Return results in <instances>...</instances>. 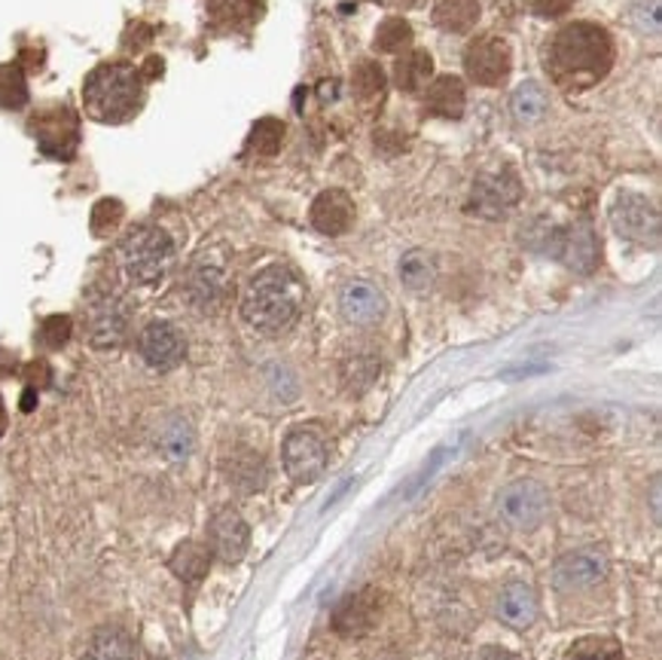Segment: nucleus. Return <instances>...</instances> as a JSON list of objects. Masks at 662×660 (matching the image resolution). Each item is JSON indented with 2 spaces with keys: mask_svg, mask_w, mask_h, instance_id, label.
<instances>
[{
  "mask_svg": "<svg viewBox=\"0 0 662 660\" xmlns=\"http://www.w3.org/2000/svg\"><path fill=\"white\" fill-rule=\"evenodd\" d=\"M550 68L556 83L571 92L590 89L614 68V40L602 24H565L550 43Z\"/></svg>",
  "mask_w": 662,
  "mask_h": 660,
  "instance_id": "1",
  "label": "nucleus"
},
{
  "mask_svg": "<svg viewBox=\"0 0 662 660\" xmlns=\"http://www.w3.org/2000/svg\"><path fill=\"white\" fill-rule=\"evenodd\" d=\"M306 288L287 266H269L250 278L241 297V318L260 334H281L303 309Z\"/></svg>",
  "mask_w": 662,
  "mask_h": 660,
  "instance_id": "2",
  "label": "nucleus"
},
{
  "mask_svg": "<svg viewBox=\"0 0 662 660\" xmlns=\"http://www.w3.org/2000/svg\"><path fill=\"white\" fill-rule=\"evenodd\" d=\"M86 110L101 122L131 120L144 105L141 73L131 65H101L83 86Z\"/></svg>",
  "mask_w": 662,
  "mask_h": 660,
  "instance_id": "3",
  "label": "nucleus"
},
{
  "mask_svg": "<svg viewBox=\"0 0 662 660\" xmlns=\"http://www.w3.org/2000/svg\"><path fill=\"white\" fill-rule=\"evenodd\" d=\"M119 266L138 285H159L175 264V242L162 227L141 224L119 242Z\"/></svg>",
  "mask_w": 662,
  "mask_h": 660,
  "instance_id": "4",
  "label": "nucleus"
},
{
  "mask_svg": "<svg viewBox=\"0 0 662 660\" xmlns=\"http://www.w3.org/2000/svg\"><path fill=\"white\" fill-rule=\"evenodd\" d=\"M544 239L546 242L541 245V252L559 257L567 269H574L580 276L595 273V266L602 260L599 236H595V229H592V224H586V220H577V224H571V227L565 229L550 227Z\"/></svg>",
  "mask_w": 662,
  "mask_h": 660,
  "instance_id": "5",
  "label": "nucleus"
},
{
  "mask_svg": "<svg viewBox=\"0 0 662 660\" xmlns=\"http://www.w3.org/2000/svg\"><path fill=\"white\" fill-rule=\"evenodd\" d=\"M522 199V180L520 175L513 171L510 166L492 168V171H483L480 178L473 180L471 190V208L476 217H485V220H501L507 217Z\"/></svg>",
  "mask_w": 662,
  "mask_h": 660,
  "instance_id": "6",
  "label": "nucleus"
},
{
  "mask_svg": "<svg viewBox=\"0 0 662 660\" xmlns=\"http://www.w3.org/2000/svg\"><path fill=\"white\" fill-rule=\"evenodd\" d=\"M497 511L501 516L507 520L513 529H522V532H532L546 520L550 514V493H546L544 483L522 481L507 483L501 495H497Z\"/></svg>",
  "mask_w": 662,
  "mask_h": 660,
  "instance_id": "7",
  "label": "nucleus"
},
{
  "mask_svg": "<svg viewBox=\"0 0 662 660\" xmlns=\"http://www.w3.org/2000/svg\"><path fill=\"white\" fill-rule=\"evenodd\" d=\"M129 331V309L113 290H98L86 303V336L95 348H117Z\"/></svg>",
  "mask_w": 662,
  "mask_h": 660,
  "instance_id": "8",
  "label": "nucleus"
},
{
  "mask_svg": "<svg viewBox=\"0 0 662 660\" xmlns=\"http://www.w3.org/2000/svg\"><path fill=\"white\" fill-rule=\"evenodd\" d=\"M284 471L296 483L318 481L327 469V441L318 428H294L284 437L281 446Z\"/></svg>",
  "mask_w": 662,
  "mask_h": 660,
  "instance_id": "9",
  "label": "nucleus"
},
{
  "mask_svg": "<svg viewBox=\"0 0 662 660\" xmlns=\"http://www.w3.org/2000/svg\"><path fill=\"white\" fill-rule=\"evenodd\" d=\"M611 224L616 236L635 245H660V211L651 199L639 193H623L611 208Z\"/></svg>",
  "mask_w": 662,
  "mask_h": 660,
  "instance_id": "10",
  "label": "nucleus"
},
{
  "mask_svg": "<svg viewBox=\"0 0 662 660\" xmlns=\"http://www.w3.org/2000/svg\"><path fill=\"white\" fill-rule=\"evenodd\" d=\"M513 68V52L504 37H480L464 52V71L473 83L501 86Z\"/></svg>",
  "mask_w": 662,
  "mask_h": 660,
  "instance_id": "11",
  "label": "nucleus"
},
{
  "mask_svg": "<svg viewBox=\"0 0 662 660\" xmlns=\"http://www.w3.org/2000/svg\"><path fill=\"white\" fill-rule=\"evenodd\" d=\"M250 548V529L248 523L241 520L238 511L233 508H224L211 516L208 523V551L211 556H217L220 563H238Z\"/></svg>",
  "mask_w": 662,
  "mask_h": 660,
  "instance_id": "12",
  "label": "nucleus"
},
{
  "mask_svg": "<svg viewBox=\"0 0 662 660\" xmlns=\"http://www.w3.org/2000/svg\"><path fill=\"white\" fill-rule=\"evenodd\" d=\"M138 348H141V358L147 361V367L175 371L184 361V355H187V339H184L178 327L168 325V322H150L141 331Z\"/></svg>",
  "mask_w": 662,
  "mask_h": 660,
  "instance_id": "13",
  "label": "nucleus"
},
{
  "mask_svg": "<svg viewBox=\"0 0 662 660\" xmlns=\"http://www.w3.org/2000/svg\"><path fill=\"white\" fill-rule=\"evenodd\" d=\"M339 309H343L345 322H352V325L369 327L378 325L385 313H388V301H385V294L376 288V285H369V282H348L339 294Z\"/></svg>",
  "mask_w": 662,
  "mask_h": 660,
  "instance_id": "14",
  "label": "nucleus"
},
{
  "mask_svg": "<svg viewBox=\"0 0 662 660\" xmlns=\"http://www.w3.org/2000/svg\"><path fill=\"white\" fill-rule=\"evenodd\" d=\"M378 621V597L373 588L352 593L333 614V630L345 639L367 637Z\"/></svg>",
  "mask_w": 662,
  "mask_h": 660,
  "instance_id": "15",
  "label": "nucleus"
},
{
  "mask_svg": "<svg viewBox=\"0 0 662 660\" xmlns=\"http://www.w3.org/2000/svg\"><path fill=\"white\" fill-rule=\"evenodd\" d=\"M308 220L324 236H343L355 224V203L345 190H324L312 203Z\"/></svg>",
  "mask_w": 662,
  "mask_h": 660,
  "instance_id": "16",
  "label": "nucleus"
},
{
  "mask_svg": "<svg viewBox=\"0 0 662 660\" xmlns=\"http://www.w3.org/2000/svg\"><path fill=\"white\" fill-rule=\"evenodd\" d=\"M226 294V273L220 264L211 260H196L189 266L187 276V297L196 309H217Z\"/></svg>",
  "mask_w": 662,
  "mask_h": 660,
  "instance_id": "17",
  "label": "nucleus"
},
{
  "mask_svg": "<svg viewBox=\"0 0 662 660\" xmlns=\"http://www.w3.org/2000/svg\"><path fill=\"white\" fill-rule=\"evenodd\" d=\"M604 578H607V563L592 551L567 553L556 563V584L562 590L595 588Z\"/></svg>",
  "mask_w": 662,
  "mask_h": 660,
  "instance_id": "18",
  "label": "nucleus"
},
{
  "mask_svg": "<svg viewBox=\"0 0 662 660\" xmlns=\"http://www.w3.org/2000/svg\"><path fill=\"white\" fill-rule=\"evenodd\" d=\"M497 618L504 624L516 627V630L532 627L534 618H537V593L528 584H510V588H504L501 600H497Z\"/></svg>",
  "mask_w": 662,
  "mask_h": 660,
  "instance_id": "19",
  "label": "nucleus"
},
{
  "mask_svg": "<svg viewBox=\"0 0 662 660\" xmlns=\"http://www.w3.org/2000/svg\"><path fill=\"white\" fill-rule=\"evenodd\" d=\"M425 108L427 114L434 117H443V120H462L464 114V83L458 77H437L434 83L427 86L425 92Z\"/></svg>",
  "mask_w": 662,
  "mask_h": 660,
  "instance_id": "20",
  "label": "nucleus"
},
{
  "mask_svg": "<svg viewBox=\"0 0 662 660\" xmlns=\"http://www.w3.org/2000/svg\"><path fill=\"white\" fill-rule=\"evenodd\" d=\"M168 565L184 584H199L201 578L208 575V569H211V551L201 541H184V544L175 548Z\"/></svg>",
  "mask_w": 662,
  "mask_h": 660,
  "instance_id": "21",
  "label": "nucleus"
},
{
  "mask_svg": "<svg viewBox=\"0 0 662 660\" xmlns=\"http://www.w3.org/2000/svg\"><path fill=\"white\" fill-rule=\"evenodd\" d=\"M431 73H434V59L427 56L425 49H409L394 65V83L403 92H422L431 80Z\"/></svg>",
  "mask_w": 662,
  "mask_h": 660,
  "instance_id": "22",
  "label": "nucleus"
},
{
  "mask_svg": "<svg viewBox=\"0 0 662 660\" xmlns=\"http://www.w3.org/2000/svg\"><path fill=\"white\" fill-rule=\"evenodd\" d=\"M480 19V0H437L434 22L449 35H467Z\"/></svg>",
  "mask_w": 662,
  "mask_h": 660,
  "instance_id": "23",
  "label": "nucleus"
},
{
  "mask_svg": "<svg viewBox=\"0 0 662 660\" xmlns=\"http://www.w3.org/2000/svg\"><path fill=\"white\" fill-rule=\"evenodd\" d=\"M89 660H135V642L122 627H101L89 642Z\"/></svg>",
  "mask_w": 662,
  "mask_h": 660,
  "instance_id": "24",
  "label": "nucleus"
},
{
  "mask_svg": "<svg viewBox=\"0 0 662 660\" xmlns=\"http://www.w3.org/2000/svg\"><path fill=\"white\" fill-rule=\"evenodd\" d=\"M434 278H437V264H434V257L427 252H409L403 254L401 260V282L415 294H422L434 285Z\"/></svg>",
  "mask_w": 662,
  "mask_h": 660,
  "instance_id": "25",
  "label": "nucleus"
},
{
  "mask_svg": "<svg viewBox=\"0 0 662 660\" xmlns=\"http://www.w3.org/2000/svg\"><path fill=\"white\" fill-rule=\"evenodd\" d=\"M513 117L520 122H541L546 114V92L537 83H522L516 92H513Z\"/></svg>",
  "mask_w": 662,
  "mask_h": 660,
  "instance_id": "26",
  "label": "nucleus"
},
{
  "mask_svg": "<svg viewBox=\"0 0 662 660\" xmlns=\"http://www.w3.org/2000/svg\"><path fill=\"white\" fill-rule=\"evenodd\" d=\"M413 43V28L406 19H385L376 31V49L378 52H403Z\"/></svg>",
  "mask_w": 662,
  "mask_h": 660,
  "instance_id": "27",
  "label": "nucleus"
},
{
  "mask_svg": "<svg viewBox=\"0 0 662 660\" xmlns=\"http://www.w3.org/2000/svg\"><path fill=\"white\" fill-rule=\"evenodd\" d=\"M284 122L275 120V117H266L254 126V132H250V150H257L260 157H275L284 145Z\"/></svg>",
  "mask_w": 662,
  "mask_h": 660,
  "instance_id": "28",
  "label": "nucleus"
},
{
  "mask_svg": "<svg viewBox=\"0 0 662 660\" xmlns=\"http://www.w3.org/2000/svg\"><path fill=\"white\" fill-rule=\"evenodd\" d=\"M211 12L229 24H250L260 19L263 0H211Z\"/></svg>",
  "mask_w": 662,
  "mask_h": 660,
  "instance_id": "29",
  "label": "nucleus"
},
{
  "mask_svg": "<svg viewBox=\"0 0 662 660\" xmlns=\"http://www.w3.org/2000/svg\"><path fill=\"white\" fill-rule=\"evenodd\" d=\"M376 376H378V361L376 358L357 355V358L345 361L343 383H345V388H348V392H355V395L367 392L369 385L376 383Z\"/></svg>",
  "mask_w": 662,
  "mask_h": 660,
  "instance_id": "30",
  "label": "nucleus"
},
{
  "mask_svg": "<svg viewBox=\"0 0 662 660\" xmlns=\"http://www.w3.org/2000/svg\"><path fill=\"white\" fill-rule=\"evenodd\" d=\"M159 446H162L171 459L189 456V450H192V428H189V422L175 416V420L168 422L166 428H162Z\"/></svg>",
  "mask_w": 662,
  "mask_h": 660,
  "instance_id": "31",
  "label": "nucleus"
},
{
  "mask_svg": "<svg viewBox=\"0 0 662 660\" xmlns=\"http://www.w3.org/2000/svg\"><path fill=\"white\" fill-rule=\"evenodd\" d=\"M352 86H355L360 101H373L385 89V71L378 68L376 61H360L355 68V77H352Z\"/></svg>",
  "mask_w": 662,
  "mask_h": 660,
  "instance_id": "32",
  "label": "nucleus"
},
{
  "mask_svg": "<svg viewBox=\"0 0 662 660\" xmlns=\"http://www.w3.org/2000/svg\"><path fill=\"white\" fill-rule=\"evenodd\" d=\"M567 660H623V649L616 646L614 639L590 637L580 639L577 646L571 649Z\"/></svg>",
  "mask_w": 662,
  "mask_h": 660,
  "instance_id": "33",
  "label": "nucleus"
},
{
  "mask_svg": "<svg viewBox=\"0 0 662 660\" xmlns=\"http://www.w3.org/2000/svg\"><path fill=\"white\" fill-rule=\"evenodd\" d=\"M229 477H233V483H238L245 493L260 490L263 486V459L254 456V453H248L245 459H238L236 469L229 471Z\"/></svg>",
  "mask_w": 662,
  "mask_h": 660,
  "instance_id": "34",
  "label": "nucleus"
},
{
  "mask_svg": "<svg viewBox=\"0 0 662 660\" xmlns=\"http://www.w3.org/2000/svg\"><path fill=\"white\" fill-rule=\"evenodd\" d=\"M68 336H71V318H65V315H52V318L43 322L40 339H43L49 348H61L65 343H68Z\"/></svg>",
  "mask_w": 662,
  "mask_h": 660,
  "instance_id": "35",
  "label": "nucleus"
},
{
  "mask_svg": "<svg viewBox=\"0 0 662 660\" xmlns=\"http://www.w3.org/2000/svg\"><path fill=\"white\" fill-rule=\"evenodd\" d=\"M632 19L639 24L641 31L648 35H656L660 31V0H639L635 10H632Z\"/></svg>",
  "mask_w": 662,
  "mask_h": 660,
  "instance_id": "36",
  "label": "nucleus"
},
{
  "mask_svg": "<svg viewBox=\"0 0 662 660\" xmlns=\"http://www.w3.org/2000/svg\"><path fill=\"white\" fill-rule=\"evenodd\" d=\"M119 217H122L119 203H101L98 208H95V217H92L95 233H110V229L119 224Z\"/></svg>",
  "mask_w": 662,
  "mask_h": 660,
  "instance_id": "37",
  "label": "nucleus"
},
{
  "mask_svg": "<svg viewBox=\"0 0 662 660\" xmlns=\"http://www.w3.org/2000/svg\"><path fill=\"white\" fill-rule=\"evenodd\" d=\"M574 0H534V12L537 16H546V19H556V16H565L571 10Z\"/></svg>",
  "mask_w": 662,
  "mask_h": 660,
  "instance_id": "38",
  "label": "nucleus"
},
{
  "mask_svg": "<svg viewBox=\"0 0 662 660\" xmlns=\"http://www.w3.org/2000/svg\"><path fill=\"white\" fill-rule=\"evenodd\" d=\"M476 660H520V658H516V654H513V651H507V649H495V646H492V649H483V651H480V654H476Z\"/></svg>",
  "mask_w": 662,
  "mask_h": 660,
  "instance_id": "39",
  "label": "nucleus"
},
{
  "mask_svg": "<svg viewBox=\"0 0 662 660\" xmlns=\"http://www.w3.org/2000/svg\"><path fill=\"white\" fill-rule=\"evenodd\" d=\"M7 432V407H3V401H0V434Z\"/></svg>",
  "mask_w": 662,
  "mask_h": 660,
  "instance_id": "40",
  "label": "nucleus"
},
{
  "mask_svg": "<svg viewBox=\"0 0 662 660\" xmlns=\"http://www.w3.org/2000/svg\"><path fill=\"white\" fill-rule=\"evenodd\" d=\"M403 7H415V3H418V0H401Z\"/></svg>",
  "mask_w": 662,
  "mask_h": 660,
  "instance_id": "41",
  "label": "nucleus"
}]
</instances>
